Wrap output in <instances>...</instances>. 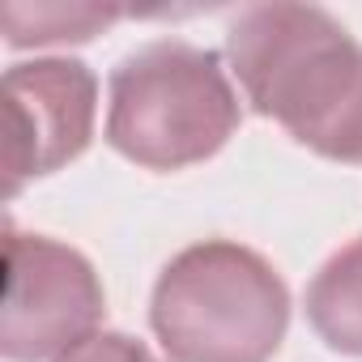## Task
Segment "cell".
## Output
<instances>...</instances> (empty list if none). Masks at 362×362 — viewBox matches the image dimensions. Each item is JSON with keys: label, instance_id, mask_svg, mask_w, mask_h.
Returning a JSON list of instances; mask_svg holds the SVG:
<instances>
[{"label": "cell", "instance_id": "obj_1", "mask_svg": "<svg viewBox=\"0 0 362 362\" xmlns=\"http://www.w3.org/2000/svg\"><path fill=\"white\" fill-rule=\"evenodd\" d=\"M247 103L298 145L362 162V43L315 5L243 9L226 35Z\"/></svg>", "mask_w": 362, "mask_h": 362}, {"label": "cell", "instance_id": "obj_2", "mask_svg": "<svg viewBox=\"0 0 362 362\" xmlns=\"http://www.w3.org/2000/svg\"><path fill=\"white\" fill-rule=\"evenodd\" d=\"M149 324L170 362H269L290 324V290L260 252L209 239L162 269Z\"/></svg>", "mask_w": 362, "mask_h": 362}, {"label": "cell", "instance_id": "obj_3", "mask_svg": "<svg viewBox=\"0 0 362 362\" xmlns=\"http://www.w3.org/2000/svg\"><path fill=\"white\" fill-rule=\"evenodd\" d=\"M239 94L218 52L158 39L111 73L107 141L136 166L184 170L214 158L239 128Z\"/></svg>", "mask_w": 362, "mask_h": 362}, {"label": "cell", "instance_id": "obj_4", "mask_svg": "<svg viewBox=\"0 0 362 362\" xmlns=\"http://www.w3.org/2000/svg\"><path fill=\"white\" fill-rule=\"evenodd\" d=\"M103 286L90 260L47 235L5 230L0 349L9 362H56L103 324Z\"/></svg>", "mask_w": 362, "mask_h": 362}, {"label": "cell", "instance_id": "obj_5", "mask_svg": "<svg viewBox=\"0 0 362 362\" xmlns=\"http://www.w3.org/2000/svg\"><path fill=\"white\" fill-rule=\"evenodd\" d=\"M98 115V81L81 60H35L5 73V179L9 197L26 179L73 162Z\"/></svg>", "mask_w": 362, "mask_h": 362}, {"label": "cell", "instance_id": "obj_6", "mask_svg": "<svg viewBox=\"0 0 362 362\" xmlns=\"http://www.w3.org/2000/svg\"><path fill=\"white\" fill-rule=\"evenodd\" d=\"M307 320L328 349L362 358V235L307 286Z\"/></svg>", "mask_w": 362, "mask_h": 362}, {"label": "cell", "instance_id": "obj_7", "mask_svg": "<svg viewBox=\"0 0 362 362\" xmlns=\"http://www.w3.org/2000/svg\"><path fill=\"white\" fill-rule=\"evenodd\" d=\"M5 43L9 47H52L86 43L115 26L124 9L115 5H5Z\"/></svg>", "mask_w": 362, "mask_h": 362}, {"label": "cell", "instance_id": "obj_8", "mask_svg": "<svg viewBox=\"0 0 362 362\" xmlns=\"http://www.w3.org/2000/svg\"><path fill=\"white\" fill-rule=\"evenodd\" d=\"M56 362H158V358L149 354V345H141L124 332H94L90 341L60 354Z\"/></svg>", "mask_w": 362, "mask_h": 362}]
</instances>
